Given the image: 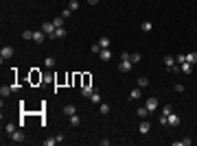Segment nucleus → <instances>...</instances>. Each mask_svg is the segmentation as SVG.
<instances>
[{
  "label": "nucleus",
  "mask_w": 197,
  "mask_h": 146,
  "mask_svg": "<svg viewBox=\"0 0 197 146\" xmlns=\"http://www.w3.org/2000/svg\"><path fill=\"white\" fill-rule=\"evenodd\" d=\"M164 66H166L169 72H180V63L175 61L173 55H166V57H164Z\"/></svg>",
  "instance_id": "nucleus-1"
},
{
  "label": "nucleus",
  "mask_w": 197,
  "mask_h": 146,
  "mask_svg": "<svg viewBox=\"0 0 197 146\" xmlns=\"http://www.w3.org/2000/svg\"><path fill=\"white\" fill-rule=\"evenodd\" d=\"M13 52H16L13 46H2V50H0V59H2V61H5V59H11Z\"/></svg>",
  "instance_id": "nucleus-2"
},
{
  "label": "nucleus",
  "mask_w": 197,
  "mask_h": 146,
  "mask_svg": "<svg viewBox=\"0 0 197 146\" xmlns=\"http://www.w3.org/2000/svg\"><path fill=\"white\" fill-rule=\"evenodd\" d=\"M46 37H48V35H46V33H44V31H42V29H40V31H35V33H33V42H35V44H42V42H44V39H46Z\"/></svg>",
  "instance_id": "nucleus-3"
},
{
  "label": "nucleus",
  "mask_w": 197,
  "mask_h": 146,
  "mask_svg": "<svg viewBox=\"0 0 197 146\" xmlns=\"http://www.w3.org/2000/svg\"><path fill=\"white\" fill-rule=\"evenodd\" d=\"M66 35H68V33H66V29L61 26V29H55V33L48 35V37H50V39H61V37H66Z\"/></svg>",
  "instance_id": "nucleus-4"
},
{
  "label": "nucleus",
  "mask_w": 197,
  "mask_h": 146,
  "mask_svg": "<svg viewBox=\"0 0 197 146\" xmlns=\"http://www.w3.org/2000/svg\"><path fill=\"white\" fill-rule=\"evenodd\" d=\"M145 107H147L149 111H156V109H158V98H153V96H151V98H147Z\"/></svg>",
  "instance_id": "nucleus-5"
},
{
  "label": "nucleus",
  "mask_w": 197,
  "mask_h": 146,
  "mask_svg": "<svg viewBox=\"0 0 197 146\" xmlns=\"http://www.w3.org/2000/svg\"><path fill=\"white\" fill-rule=\"evenodd\" d=\"M42 31H44L46 35H53V33H55V24H53V22H44V24H42Z\"/></svg>",
  "instance_id": "nucleus-6"
},
{
  "label": "nucleus",
  "mask_w": 197,
  "mask_h": 146,
  "mask_svg": "<svg viewBox=\"0 0 197 146\" xmlns=\"http://www.w3.org/2000/svg\"><path fill=\"white\" fill-rule=\"evenodd\" d=\"M132 66H134V63H132L129 59H127V61H121V63H118V72H129Z\"/></svg>",
  "instance_id": "nucleus-7"
},
{
  "label": "nucleus",
  "mask_w": 197,
  "mask_h": 146,
  "mask_svg": "<svg viewBox=\"0 0 197 146\" xmlns=\"http://www.w3.org/2000/svg\"><path fill=\"white\" fill-rule=\"evenodd\" d=\"M138 131H140L142 135H147V133L151 131V122H147V120H145V122H140V126H138Z\"/></svg>",
  "instance_id": "nucleus-8"
},
{
  "label": "nucleus",
  "mask_w": 197,
  "mask_h": 146,
  "mask_svg": "<svg viewBox=\"0 0 197 146\" xmlns=\"http://www.w3.org/2000/svg\"><path fill=\"white\" fill-rule=\"evenodd\" d=\"M98 57H101V61H110V59H112V52H110V48H103L101 52H98Z\"/></svg>",
  "instance_id": "nucleus-9"
},
{
  "label": "nucleus",
  "mask_w": 197,
  "mask_h": 146,
  "mask_svg": "<svg viewBox=\"0 0 197 146\" xmlns=\"http://www.w3.org/2000/svg\"><path fill=\"white\" fill-rule=\"evenodd\" d=\"M42 79H44V76H42L37 70H33V72H31V83H33V85H35V83H42Z\"/></svg>",
  "instance_id": "nucleus-10"
},
{
  "label": "nucleus",
  "mask_w": 197,
  "mask_h": 146,
  "mask_svg": "<svg viewBox=\"0 0 197 146\" xmlns=\"http://www.w3.org/2000/svg\"><path fill=\"white\" fill-rule=\"evenodd\" d=\"M140 94H142V89H140V87H134V89L129 92V100H138Z\"/></svg>",
  "instance_id": "nucleus-11"
},
{
  "label": "nucleus",
  "mask_w": 197,
  "mask_h": 146,
  "mask_svg": "<svg viewBox=\"0 0 197 146\" xmlns=\"http://www.w3.org/2000/svg\"><path fill=\"white\" fill-rule=\"evenodd\" d=\"M68 124L74 129V126H79L81 124V118H79V113H74V116H70V120H68Z\"/></svg>",
  "instance_id": "nucleus-12"
},
{
  "label": "nucleus",
  "mask_w": 197,
  "mask_h": 146,
  "mask_svg": "<svg viewBox=\"0 0 197 146\" xmlns=\"http://www.w3.org/2000/svg\"><path fill=\"white\" fill-rule=\"evenodd\" d=\"M180 72H184V74H190V72H193V66H190L188 61H184V63L180 66Z\"/></svg>",
  "instance_id": "nucleus-13"
},
{
  "label": "nucleus",
  "mask_w": 197,
  "mask_h": 146,
  "mask_svg": "<svg viewBox=\"0 0 197 146\" xmlns=\"http://www.w3.org/2000/svg\"><path fill=\"white\" fill-rule=\"evenodd\" d=\"M11 142H24V133H22V131L11 133Z\"/></svg>",
  "instance_id": "nucleus-14"
},
{
  "label": "nucleus",
  "mask_w": 197,
  "mask_h": 146,
  "mask_svg": "<svg viewBox=\"0 0 197 146\" xmlns=\"http://www.w3.org/2000/svg\"><path fill=\"white\" fill-rule=\"evenodd\" d=\"M92 92H94V87H90V85H83V87H81V94H83L85 98H90V96H92Z\"/></svg>",
  "instance_id": "nucleus-15"
},
{
  "label": "nucleus",
  "mask_w": 197,
  "mask_h": 146,
  "mask_svg": "<svg viewBox=\"0 0 197 146\" xmlns=\"http://www.w3.org/2000/svg\"><path fill=\"white\" fill-rule=\"evenodd\" d=\"M64 113H66V116H74V113H77V107H74V105H66V107H64Z\"/></svg>",
  "instance_id": "nucleus-16"
},
{
  "label": "nucleus",
  "mask_w": 197,
  "mask_h": 146,
  "mask_svg": "<svg viewBox=\"0 0 197 146\" xmlns=\"http://www.w3.org/2000/svg\"><path fill=\"white\" fill-rule=\"evenodd\" d=\"M169 124H171V126H177V124H180V116H177V113H171V116H169Z\"/></svg>",
  "instance_id": "nucleus-17"
},
{
  "label": "nucleus",
  "mask_w": 197,
  "mask_h": 146,
  "mask_svg": "<svg viewBox=\"0 0 197 146\" xmlns=\"http://www.w3.org/2000/svg\"><path fill=\"white\" fill-rule=\"evenodd\" d=\"M90 100H92L94 105H101V94H98V92L94 89V92H92V96H90Z\"/></svg>",
  "instance_id": "nucleus-18"
},
{
  "label": "nucleus",
  "mask_w": 197,
  "mask_h": 146,
  "mask_svg": "<svg viewBox=\"0 0 197 146\" xmlns=\"http://www.w3.org/2000/svg\"><path fill=\"white\" fill-rule=\"evenodd\" d=\"M11 92H13V87H9V85H2V87H0V96H2V98L9 96Z\"/></svg>",
  "instance_id": "nucleus-19"
},
{
  "label": "nucleus",
  "mask_w": 197,
  "mask_h": 146,
  "mask_svg": "<svg viewBox=\"0 0 197 146\" xmlns=\"http://www.w3.org/2000/svg\"><path fill=\"white\" fill-rule=\"evenodd\" d=\"M136 113H138V116H140V118H147V116H149V113H151V111H149V109H147V107H138V111H136Z\"/></svg>",
  "instance_id": "nucleus-20"
},
{
  "label": "nucleus",
  "mask_w": 197,
  "mask_h": 146,
  "mask_svg": "<svg viewBox=\"0 0 197 146\" xmlns=\"http://www.w3.org/2000/svg\"><path fill=\"white\" fill-rule=\"evenodd\" d=\"M186 61H188L190 66H193V63H197V52H188V55H186Z\"/></svg>",
  "instance_id": "nucleus-21"
},
{
  "label": "nucleus",
  "mask_w": 197,
  "mask_h": 146,
  "mask_svg": "<svg viewBox=\"0 0 197 146\" xmlns=\"http://www.w3.org/2000/svg\"><path fill=\"white\" fill-rule=\"evenodd\" d=\"M44 66L46 68H55V57H46L44 59Z\"/></svg>",
  "instance_id": "nucleus-22"
},
{
  "label": "nucleus",
  "mask_w": 197,
  "mask_h": 146,
  "mask_svg": "<svg viewBox=\"0 0 197 146\" xmlns=\"http://www.w3.org/2000/svg\"><path fill=\"white\" fill-rule=\"evenodd\" d=\"M98 111H101L103 116H108V113H110V105H103V103H101V105H98Z\"/></svg>",
  "instance_id": "nucleus-23"
},
{
  "label": "nucleus",
  "mask_w": 197,
  "mask_h": 146,
  "mask_svg": "<svg viewBox=\"0 0 197 146\" xmlns=\"http://www.w3.org/2000/svg\"><path fill=\"white\" fill-rule=\"evenodd\" d=\"M64 20H66V18H55V20H53L55 29H61V26H64Z\"/></svg>",
  "instance_id": "nucleus-24"
},
{
  "label": "nucleus",
  "mask_w": 197,
  "mask_h": 146,
  "mask_svg": "<svg viewBox=\"0 0 197 146\" xmlns=\"http://www.w3.org/2000/svg\"><path fill=\"white\" fill-rule=\"evenodd\" d=\"M140 29H142L145 33H149V31L153 29V24H151V22H142V24H140Z\"/></svg>",
  "instance_id": "nucleus-25"
},
{
  "label": "nucleus",
  "mask_w": 197,
  "mask_h": 146,
  "mask_svg": "<svg viewBox=\"0 0 197 146\" xmlns=\"http://www.w3.org/2000/svg\"><path fill=\"white\" fill-rule=\"evenodd\" d=\"M147 85H149V79L147 76H140L138 79V87H147Z\"/></svg>",
  "instance_id": "nucleus-26"
},
{
  "label": "nucleus",
  "mask_w": 197,
  "mask_h": 146,
  "mask_svg": "<svg viewBox=\"0 0 197 146\" xmlns=\"http://www.w3.org/2000/svg\"><path fill=\"white\" fill-rule=\"evenodd\" d=\"M5 131H7V133L11 135V133H16L18 129H16V124H11V122H9V124H5Z\"/></svg>",
  "instance_id": "nucleus-27"
},
{
  "label": "nucleus",
  "mask_w": 197,
  "mask_h": 146,
  "mask_svg": "<svg viewBox=\"0 0 197 146\" xmlns=\"http://www.w3.org/2000/svg\"><path fill=\"white\" fill-rule=\"evenodd\" d=\"M68 9H70V11H77V9H79V2H77V0H70V2H68Z\"/></svg>",
  "instance_id": "nucleus-28"
},
{
  "label": "nucleus",
  "mask_w": 197,
  "mask_h": 146,
  "mask_svg": "<svg viewBox=\"0 0 197 146\" xmlns=\"http://www.w3.org/2000/svg\"><path fill=\"white\" fill-rule=\"evenodd\" d=\"M98 44H101V48H110V39H108V37H101V39H98Z\"/></svg>",
  "instance_id": "nucleus-29"
},
{
  "label": "nucleus",
  "mask_w": 197,
  "mask_h": 146,
  "mask_svg": "<svg viewBox=\"0 0 197 146\" xmlns=\"http://www.w3.org/2000/svg\"><path fill=\"white\" fill-rule=\"evenodd\" d=\"M57 142H59L57 137H48V139H44V144H46V146H55Z\"/></svg>",
  "instance_id": "nucleus-30"
},
{
  "label": "nucleus",
  "mask_w": 197,
  "mask_h": 146,
  "mask_svg": "<svg viewBox=\"0 0 197 146\" xmlns=\"http://www.w3.org/2000/svg\"><path fill=\"white\" fill-rule=\"evenodd\" d=\"M22 39H33V31H22Z\"/></svg>",
  "instance_id": "nucleus-31"
},
{
  "label": "nucleus",
  "mask_w": 197,
  "mask_h": 146,
  "mask_svg": "<svg viewBox=\"0 0 197 146\" xmlns=\"http://www.w3.org/2000/svg\"><path fill=\"white\" fill-rule=\"evenodd\" d=\"M129 61H132V63H138V61H140V55H138V52H132Z\"/></svg>",
  "instance_id": "nucleus-32"
},
{
  "label": "nucleus",
  "mask_w": 197,
  "mask_h": 146,
  "mask_svg": "<svg viewBox=\"0 0 197 146\" xmlns=\"http://www.w3.org/2000/svg\"><path fill=\"white\" fill-rule=\"evenodd\" d=\"M173 89H175V92H177V94H182V92H184V89H186V87H184V85H182V83H175V85H173Z\"/></svg>",
  "instance_id": "nucleus-33"
},
{
  "label": "nucleus",
  "mask_w": 197,
  "mask_h": 146,
  "mask_svg": "<svg viewBox=\"0 0 197 146\" xmlns=\"http://www.w3.org/2000/svg\"><path fill=\"white\" fill-rule=\"evenodd\" d=\"M171 113H173V109H171L169 105H166V107H162V116H166V118H169Z\"/></svg>",
  "instance_id": "nucleus-34"
},
{
  "label": "nucleus",
  "mask_w": 197,
  "mask_h": 146,
  "mask_svg": "<svg viewBox=\"0 0 197 146\" xmlns=\"http://www.w3.org/2000/svg\"><path fill=\"white\" fill-rule=\"evenodd\" d=\"M175 61H177V63H180V66H182V63H184V61H186V55H182V52H180V55H177V57H175Z\"/></svg>",
  "instance_id": "nucleus-35"
},
{
  "label": "nucleus",
  "mask_w": 197,
  "mask_h": 146,
  "mask_svg": "<svg viewBox=\"0 0 197 146\" xmlns=\"http://www.w3.org/2000/svg\"><path fill=\"white\" fill-rule=\"evenodd\" d=\"M81 81H83V85H90V74H83ZM83 85H81V87H83Z\"/></svg>",
  "instance_id": "nucleus-36"
},
{
  "label": "nucleus",
  "mask_w": 197,
  "mask_h": 146,
  "mask_svg": "<svg viewBox=\"0 0 197 146\" xmlns=\"http://www.w3.org/2000/svg\"><path fill=\"white\" fill-rule=\"evenodd\" d=\"M103 48H101V44H92V52H101Z\"/></svg>",
  "instance_id": "nucleus-37"
},
{
  "label": "nucleus",
  "mask_w": 197,
  "mask_h": 146,
  "mask_svg": "<svg viewBox=\"0 0 197 146\" xmlns=\"http://www.w3.org/2000/svg\"><path fill=\"white\" fill-rule=\"evenodd\" d=\"M190 144H193L190 137H184V139H182V146H190Z\"/></svg>",
  "instance_id": "nucleus-38"
},
{
  "label": "nucleus",
  "mask_w": 197,
  "mask_h": 146,
  "mask_svg": "<svg viewBox=\"0 0 197 146\" xmlns=\"http://www.w3.org/2000/svg\"><path fill=\"white\" fill-rule=\"evenodd\" d=\"M70 13H72L70 9H64V11H61V18H70Z\"/></svg>",
  "instance_id": "nucleus-39"
},
{
  "label": "nucleus",
  "mask_w": 197,
  "mask_h": 146,
  "mask_svg": "<svg viewBox=\"0 0 197 146\" xmlns=\"http://www.w3.org/2000/svg\"><path fill=\"white\" fill-rule=\"evenodd\" d=\"M129 57H132V52H123V55H121V61H127Z\"/></svg>",
  "instance_id": "nucleus-40"
},
{
  "label": "nucleus",
  "mask_w": 197,
  "mask_h": 146,
  "mask_svg": "<svg viewBox=\"0 0 197 146\" xmlns=\"http://www.w3.org/2000/svg\"><path fill=\"white\" fill-rule=\"evenodd\" d=\"M96 2H98V0H88V5H92V7H94Z\"/></svg>",
  "instance_id": "nucleus-41"
}]
</instances>
